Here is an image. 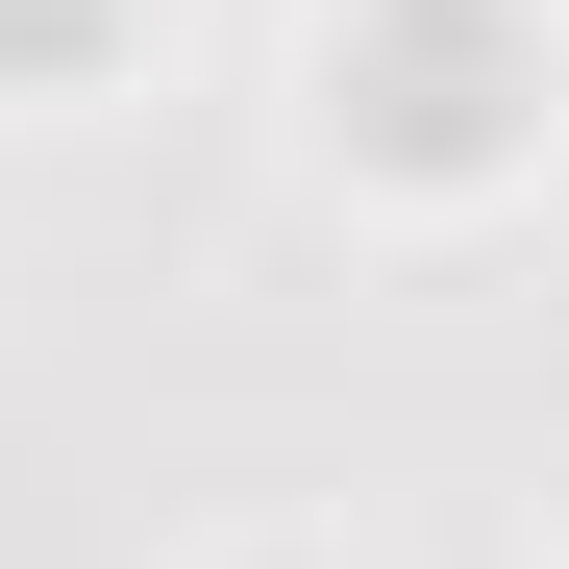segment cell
Returning <instances> with one entry per match:
<instances>
[{"label":"cell","instance_id":"6da1fadb","mask_svg":"<svg viewBox=\"0 0 569 569\" xmlns=\"http://www.w3.org/2000/svg\"><path fill=\"white\" fill-rule=\"evenodd\" d=\"M322 149H371L397 199H496L545 149V26L520 0H347L322 26Z\"/></svg>","mask_w":569,"mask_h":569},{"label":"cell","instance_id":"7a4b0ae2","mask_svg":"<svg viewBox=\"0 0 569 569\" xmlns=\"http://www.w3.org/2000/svg\"><path fill=\"white\" fill-rule=\"evenodd\" d=\"M100 50H124V0H0V74H26V100H74Z\"/></svg>","mask_w":569,"mask_h":569}]
</instances>
